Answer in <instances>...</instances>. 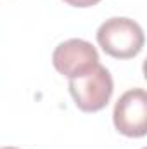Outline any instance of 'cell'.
<instances>
[{
  "mask_svg": "<svg viewBox=\"0 0 147 149\" xmlns=\"http://www.w3.org/2000/svg\"><path fill=\"white\" fill-rule=\"evenodd\" d=\"M101 49L114 59H132L144 47V31L140 24L128 17H111L97 30Z\"/></svg>",
  "mask_w": 147,
  "mask_h": 149,
  "instance_id": "6da1fadb",
  "label": "cell"
},
{
  "mask_svg": "<svg viewBox=\"0 0 147 149\" xmlns=\"http://www.w3.org/2000/svg\"><path fill=\"white\" fill-rule=\"evenodd\" d=\"M112 90V76L102 64H95L81 76L69 78V94L76 108L85 113L104 109L111 101Z\"/></svg>",
  "mask_w": 147,
  "mask_h": 149,
  "instance_id": "7a4b0ae2",
  "label": "cell"
},
{
  "mask_svg": "<svg viewBox=\"0 0 147 149\" xmlns=\"http://www.w3.org/2000/svg\"><path fill=\"white\" fill-rule=\"evenodd\" d=\"M112 121L119 134L126 137H144L147 134V94L144 88L126 90L116 102Z\"/></svg>",
  "mask_w": 147,
  "mask_h": 149,
  "instance_id": "3957f363",
  "label": "cell"
},
{
  "mask_svg": "<svg viewBox=\"0 0 147 149\" xmlns=\"http://www.w3.org/2000/svg\"><path fill=\"white\" fill-rule=\"evenodd\" d=\"M52 64L61 74L76 78L99 64V52L90 42L71 38L55 47L52 54Z\"/></svg>",
  "mask_w": 147,
  "mask_h": 149,
  "instance_id": "277c9868",
  "label": "cell"
},
{
  "mask_svg": "<svg viewBox=\"0 0 147 149\" xmlns=\"http://www.w3.org/2000/svg\"><path fill=\"white\" fill-rule=\"evenodd\" d=\"M68 5H73V7H81V9H85V7H92V5H97L101 0H64Z\"/></svg>",
  "mask_w": 147,
  "mask_h": 149,
  "instance_id": "5b68a950",
  "label": "cell"
},
{
  "mask_svg": "<svg viewBox=\"0 0 147 149\" xmlns=\"http://www.w3.org/2000/svg\"><path fill=\"white\" fill-rule=\"evenodd\" d=\"M2 149H17V148H2Z\"/></svg>",
  "mask_w": 147,
  "mask_h": 149,
  "instance_id": "8992f818",
  "label": "cell"
}]
</instances>
